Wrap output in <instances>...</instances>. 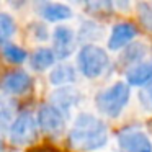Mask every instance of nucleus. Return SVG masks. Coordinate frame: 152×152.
Returning a JSON list of instances; mask_svg holds the SVG:
<instances>
[{
	"mask_svg": "<svg viewBox=\"0 0 152 152\" xmlns=\"http://www.w3.org/2000/svg\"><path fill=\"white\" fill-rule=\"evenodd\" d=\"M0 149H2V141H0Z\"/></svg>",
	"mask_w": 152,
	"mask_h": 152,
	"instance_id": "5701e85b",
	"label": "nucleus"
},
{
	"mask_svg": "<svg viewBox=\"0 0 152 152\" xmlns=\"http://www.w3.org/2000/svg\"><path fill=\"white\" fill-rule=\"evenodd\" d=\"M129 85L134 87H142L152 82V59L151 61H141L134 64L126 74Z\"/></svg>",
	"mask_w": 152,
	"mask_h": 152,
	"instance_id": "9b49d317",
	"label": "nucleus"
},
{
	"mask_svg": "<svg viewBox=\"0 0 152 152\" xmlns=\"http://www.w3.org/2000/svg\"><path fill=\"white\" fill-rule=\"evenodd\" d=\"M39 13L48 21H64L74 17L72 8L59 2H44V5L39 8Z\"/></svg>",
	"mask_w": 152,
	"mask_h": 152,
	"instance_id": "f8f14e48",
	"label": "nucleus"
},
{
	"mask_svg": "<svg viewBox=\"0 0 152 152\" xmlns=\"http://www.w3.org/2000/svg\"><path fill=\"white\" fill-rule=\"evenodd\" d=\"M74 2H79V0H74Z\"/></svg>",
	"mask_w": 152,
	"mask_h": 152,
	"instance_id": "b1692460",
	"label": "nucleus"
},
{
	"mask_svg": "<svg viewBox=\"0 0 152 152\" xmlns=\"http://www.w3.org/2000/svg\"><path fill=\"white\" fill-rule=\"evenodd\" d=\"M115 5L118 10L121 12H128L129 7H131V0H115Z\"/></svg>",
	"mask_w": 152,
	"mask_h": 152,
	"instance_id": "4be33fe9",
	"label": "nucleus"
},
{
	"mask_svg": "<svg viewBox=\"0 0 152 152\" xmlns=\"http://www.w3.org/2000/svg\"><path fill=\"white\" fill-rule=\"evenodd\" d=\"M87 8L93 13H106L113 10V0H87Z\"/></svg>",
	"mask_w": 152,
	"mask_h": 152,
	"instance_id": "6ab92c4d",
	"label": "nucleus"
},
{
	"mask_svg": "<svg viewBox=\"0 0 152 152\" xmlns=\"http://www.w3.org/2000/svg\"><path fill=\"white\" fill-rule=\"evenodd\" d=\"M36 123L41 128V131H44L46 134L51 136H59L64 132L66 128V118H64V113L59 108L49 103V105H43L38 110L36 115Z\"/></svg>",
	"mask_w": 152,
	"mask_h": 152,
	"instance_id": "39448f33",
	"label": "nucleus"
},
{
	"mask_svg": "<svg viewBox=\"0 0 152 152\" xmlns=\"http://www.w3.org/2000/svg\"><path fill=\"white\" fill-rule=\"evenodd\" d=\"M10 141L17 145H28L38 136V123L30 111H23L12 121L10 128Z\"/></svg>",
	"mask_w": 152,
	"mask_h": 152,
	"instance_id": "20e7f679",
	"label": "nucleus"
},
{
	"mask_svg": "<svg viewBox=\"0 0 152 152\" xmlns=\"http://www.w3.org/2000/svg\"><path fill=\"white\" fill-rule=\"evenodd\" d=\"M77 64L79 70L87 79H98L100 75L105 74V70L110 66V57L103 48L96 44H85L79 51L77 56Z\"/></svg>",
	"mask_w": 152,
	"mask_h": 152,
	"instance_id": "7ed1b4c3",
	"label": "nucleus"
},
{
	"mask_svg": "<svg viewBox=\"0 0 152 152\" xmlns=\"http://www.w3.org/2000/svg\"><path fill=\"white\" fill-rule=\"evenodd\" d=\"M2 90L12 95H21V93H26L31 87V77L28 75L25 70H10L2 77V82H0Z\"/></svg>",
	"mask_w": 152,
	"mask_h": 152,
	"instance_id": "6e6552de",
	"label": "nucleus"
},
{
	"mask_svg": "<svg viewBox=\"0 0 152 152\" xmlns=\"http://www.w3.org/2000/svg\"><path fill=\"white\" fill-rule=\"evenodd\" d=\"M75 82V69L70 64H59L49 72V83L56 87L70 85Z\"/></svg>",
	"mask_w": 152,
	"mask_h": 152,
	"instance_id": "ddd939ff",
	"label": "nucleus"
},
{
	"mask_svg": "<svg viewBox=\"0 0 152 152\" xmlns=\"http://www.w3.org/2000/svg\"><path fill=\"white\" fill-rule=\"evenodd\" d=\"M54 61H56V54H54V51L49 49V48H39V49H36L30 57L31 67H33L34 70H39V72L53 67Z\"/></svg>",
	"mask_w": 152,
	"mask_h": 152,
	"instance_id": "4468645a",
	"label": "nucleus"
},
{
	"mask_svg": "<svg viewBox=\"0 0 152 152\" xmlns=\"http://www.w3.org/2000/svg\"><path fill=\"white\" fill-rule=\"evenodd\" d=\"M139 17H141V21L144 23V26L152 31V5L149 4L139 5Z\"/></svg>",
	"mask_w": 152,
	"mask_h": 152,
	"instance_id": "412c9836",
	"label": "nucleus"
},
{
	"mask_svg": "<svg viewBox=\"0 0 152 152\" xmlns=\"http://www.w3.org/2000/svg\"><path fill=\"white\" fill-rule=\"evenodd\" d=\"M51 102L56 108H59L61 111H69L74 106L79 105L80 102V90L74 88L70 85H62L57 90H54L51 95Z\"/></svg>",
	"mask_w": 152,
	"mask_h": 152,
	"instance_id": "1a4fd4ad",
	"label": "nucleus"
},
{
	"mask_svg": "<svg viewBox=\"0 0 152 152\" xmlns=\"http://www.w3.org/2000/svg\"><path fill=\"white\" fill-rule=\"evenodd\" d=\"M136 28L131 23H118L113 26L108 38V48L111 51H119L124 46H128L136 38Z\"/></svg>",
	"mask_w": 152,
	"mask_h": 152,
	"instance_id": "9d476101",
	"label": "nucleus"
},
{
	"mask_svg": "<svg viewBox=\"0 0 152 152\" xmlns=\"http://www.w3.org/2000/svg\"><path fill=\"white\" fill-rule=\"evenodd\" d=\"M123 152H152V141L141 129H124L118 136Z\"/></svg>",
	"mask_w": 152,
	"mask_h": 152,
	"instance_id": "423d86ee",
	"label": "nucleus"
},
{
	"mask_svg": "<svg viewBox=\"0 0 152 152\" xmlns=\"http://www.w3.org/2000/svg\"><path fill=\"white\" fill-rule=\"evenodd\" d=\"M129 85L126 82H115L110 87L103 88L95 96V105L100 113L108 118H118L129 102Z\"/></svg>",
	"mask_w": 152,
	"mask_h": 152,
	"instance_id": "f03ea898",
	"label": "nucleus"
},
{
	"mask_svg": "<svg viewBox=\"0 0 152 152\" xmlns=\"http://www.w3.org/2000/svg\"><path fill=\"white\" fill-rule=\"evenodd\" d=\"M12 121H13V106L8 98L0 96V128H10Z\"/></svg>",
	"mask_w": 152,
	"mask_h": 152,
	"instance_id": "a211bd4d",
	"label": "nucleus"
},
{
	"mask_svg": "<svg viewBox=\"0 0 152 152\" xmlns=\"http://www.w3.org/2000/svg\"><path fill=\"white\" fill-rule=\"evenodd\" d=\"M139 102L145 111H152V82L144 85V88L139 92Z\"/></svg>",
	"mask_w": 152,
	"mask_h": 152,
	"instance_id": "aec40b11",
	"label": "nucleus"
},
{
	"mask_svg": "<svg viewBox=\"0 0 152 152\" xmlns=\"http://www.w3.org/2000/svg\"><path fill=\"white\" fill-rule=\"evenodd\" d=\"M17 31V25L12 15L0 13V44L7 43Z\"/></svg>",
	"mask_w": 152,
	"mask_h": 152,
	"instance_id": "dca6fc26",
	"label": "nucleus"
},
{
	"mask_svg": "<svg viewBox=\"0 0 152 152\" xmlns=\"http://www.w3.org/2000/svg\"><path fill=\"white\" fill-rule=\"evenodd\" d=\"M2 53H4L5 59L10 61L12 64H21L26 61V51L23 49V48L17 46V44H5L4 49H2Z\"/></svg>",
	"mask_w": 152,
	"mask_h": 152,
	"instance_id": "f3484780",
	"label": "nucleus"
},
{
	"mask_svg": "<svg viewBox=\"0 0 152 152\" xmlns=\"http://www.w3.org/2000/svg\"><path fill=\"white\" fill-rule=\"evenodd\" d=\"M75 31L70 26H56L53 31V51L56 57L66 59L75 48Z\"/></svg>",
	"mask_w": 152,
	"mask_h": 152,
	"instance_id": "0eeeda50",
	"label": "nucleus"
},
{
	"mask_svg": "<svg viewBox=\"0 0 152 152\" xmlns=\"http://www.w3.org/2000/svg\"><path fill=\"white\" fill-rule=\"evenodd\" d=\"M124 53H121V62L126 66H134V64L141 62L145 56L147 46L142 43H129L128 46H124Z\"/></svg>",
	"mask_w": 152,
	"mask_h": 152,
	"instance_id": "2eb2a0df",
	"label": "nucleus"
},
{
	"mask_svg": "<svg viewBox=\"0 0 152 152\" xmlns=\"http://www.w3.org/2000/svg\"><path fill=\"white\" fill-rule=\"evenodd\" d=\"M108 142V128L92 113H80L69 131V144L79 152H95Z\"/></svg>",
	"mask_w": 152,
	"mask_h": 152,
	"instance_id": "f257e3e1",
	"label": "nucleus"
}]
</instances>
